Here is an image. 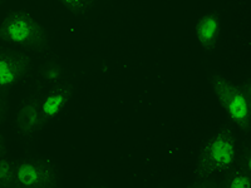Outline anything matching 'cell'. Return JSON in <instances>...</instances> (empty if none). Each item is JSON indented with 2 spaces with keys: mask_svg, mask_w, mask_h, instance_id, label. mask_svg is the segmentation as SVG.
<instances>
[{
  "mask_svg": "<svg viewBox=\"0 0 251 188\" xmlns=\"http://www.w3.org/2000/svg\"><path fill=\"white\" fill-rule=\"evenodd\" d=\"M236 140L232 131L223 127L201 148L196 162L195 174L197 178L210 177L217 172H225L236 162Z\"/></svg>",
  "mask_w": 251,
  "mask_h": 188,
  "instance_id": "cell-1",
  "label": "cell"
},
{
  "mask_svg": "<svg viewBox=\"0 0 251 188\" xmlns=\"http://www.w3.org/2000/svg\"><path fill=\"white\" fill-rule=\"evenodd\" d=\"M0 40L35 51H44L48 48L44 28L24 12H13L5 17L0 24Z\"/></svg>",
  "mask_w": 251,
  "mask_h": 188,
  "instance_id": "cell-2",
  "label": "cell"
},
{
  "mask_svg": "<svg viewBox=\"0 0 251 188\" xmlns=\"http://www.w3.org/2000/svg\"><path fill=\"white\" fill-rule=\"evenodd\" d=\"M211 86L220 104L225 109L227 116L241 131L250 132L251 127V98L244 94L239 86L215 74L211 78Z\"/></svg>",
  "mask_w": 251,
  "mask_h": 188,
  "instance_id": "cell-3",
  "label": "cell"
},
{
  "mask_svg": "<svg viewBox=\"0 0 251 188\" xmlns=\"http://www.w3.org/2000/svg\"><path fill=\"white\" fill-rule=\"evenodd\" d=\"M15 176L19 187L53 188L59 183L55 165L47 160H31L17 165Z\"/></svg>",
  "mask_w": 251,
  "mask_h": 188,
  "instance_id": "cell-4",
  "label": "cell"
},
{
  "mask_svg": "<svg viewBox=\"0 0 251 188\" xmlns=\"http://www.w3.org/2000/svg\"><path fill=\"white\" fill-rule=\"evenodd\" d=\"M30 59L20 51L0 50V88H10L28 74Z\"/></svg>",
  "mask_w": 251,
  "mask_h": 188,
  "instance_id": "cell-5",
  "label": "cell"
},
{
  "mask_svg": "<svg viewBox=\"0 0 251 188\" xmlns=\"http://www.w3.org/2000/svg\"><path fill=\"white\" fill-rule=\"evenodd\" d=\"M73 94V86L71 83H60L54 86L43 98L40 97V119L42 124L47 123L66 108L67 103Z\"/></svg>",
  "mask_w": 251,
  "mask_h": 188,
  "instance_id": "cell-6",
  "label": "cell"
},
{
  "mask_svg": "<svg viewBox=\"0 0 251 188\" xmlns=\"http://www.w3.org/2000/svg\"><path fill=\"white\" fill-rule=\"evenodd\" d=\"M44 125L40 119V95L34 93L24 100L17 114V128L23 136H31Z\"/></svg>",
  "mask_w": 251,
  "mask_h": 188,
  "instance_id": "cell-7",
  "label": "cell"
},
{
  "mask_svg": "<svg viewBox=\"0 0 251 188\" xmlns=\"http://www.w3.org/2000/svg\"><path fill=\"white\" fill-rule=\"evenodd\" d=\"M196 37L203 49L214 50L220 37V19L217 13H210L196 24Z\"/></svg>",
  "mask_w": 251,
  "mask_h": 188,
  "instance_id": "cell-8",
  "label": "cell"
},
{
  "mask_svg": "<svg viewBox=\"0 0 251 188\" xmlns=\"http://www.w3.org/2000/svg\"><path fill=\"white\" fill-rule=\"evenodd\" d=\"M251 173L234 165L225 171V176L219 182V188H250Z\"/></svg>",
  "mask_w": 251,
  "mask_h": 188,
  "instance_id": "cell-9",
  "label": "cell"
},
{
  "mask_svg": "<svg viewBox=\"0 0 251 188\" xmlns=\"http://www.w3.org/2000/svg\"><path fill=\"white\" fill-rule=\"evenodd\" d=\"M17 165L5 158H0V187H19L15 176Z\"/></svg>",
  "mask_w": 251,
  "mask_h": 188,
  "instance_id": "cell-10",
  "label": "cell"
},
{
  "mask_svg": "<svg viewBox=\"0 0 251 188\" xmlns=\"http://www.w3.org/2000/svg\"><path fill=\"white\" fill-rule=\"evenodd\" d=\"M69 12L75 14H82L93 5L94 0H59Z\"/></svg>",
  "mask_w": 251,
  "mask_h": 188,
  "instance_id": "cell-11",
  "label": "cell"
},
{
  "mask_svg": "<svg viewBox=\"0 0 251 188\" xmlns=\"http://www.w3.org/2000/svg\"><path fill=\"white\" fill-rule=\"evenodd\" d=\"M39 73L42 78H44L46 80H49V82H53V80H57L62 75V68H60V66L57 64V63L49 62L46 63L44 66H42Z\"/></svg>",
  "mask_w": 251,
  "mask_h": 188,
  "instance_id": "cell-12",
  "label": "cell"
},
{
  "mask_svg": "<svg viewBox=\"0 0 251 188\" xmlns=\"http://www.w3.org/2000/svg\"><path fill=\"white\" fill-rule=\"evenodd\" d=\"M235 165H236V167H239L240 169H243V171L251 173V149H250V144L244 145L241 154H240V156L237 154Z\"/></svg>",
  "mask_w": 251,
  "mask_h": 188,
  "instance_id": "cell-13",
  "label": "cell"
},
{
  "mask_svg": "<svg viewBox=\"0 0 251 188\" xmlns=\"http://www.w3.org/2000/svg\"><path fill=\"white\" fill-rule=\"evenodd\" d=\"M191 188H219V182L214 178L210 177H205V178H197L194 183L190 185Z\"/></svg>",
  "mask_w": 251,
  "mask_h": 188,
  "instance_id": "cell-14",
  "label": "cell"
},
{
  "mask_svg": "<svg viewBox=\"0 0 251 188\" xmlns=\"http://www.w3.org/2000/svg\"><path fill=\"white\" fill-rule=\"evenodd\" d=\"M5 153V147H4V143H3V138L0 136V156H3Z\"/></svg>",
  "mask_w": 251,
  "mask_h": 188,
  "instance_id": "cell-15",
  "label": "cell"
},
{
  "mask_svg": "<svg viewBox=\"0 0 251 188\" xmlns=\"http://www.w3.org/2000/svg\"><path fill=\"white\" fill-rule=\"evenodd\" d=\"M1 113H3V104L0 102V118H1Z\"/></svg>",
  "mask_w": 251,
  "mask_h": 188,
  "instance_id": "cell-16",
  "label": "cell"
}]
</instances>
